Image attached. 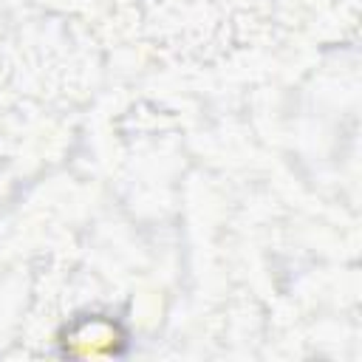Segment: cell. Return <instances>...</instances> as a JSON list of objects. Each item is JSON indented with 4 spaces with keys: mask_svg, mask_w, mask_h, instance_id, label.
Returning <instances> with one entry per match:
<instances>
[{
    "mask_svg": "<svg viewBox=\"0 0 362 362\" xmlns=\"http://www.w3.org/2000/svg\"><path fill=\"white\" fill-rule=\"evenodd\" d=\"M150 37L175 57L209 59L232 40V0H136Z\"/></svg>",
    "mask_w": 362,
    "mask_h": 362,
    "instance_id": "obj_1",
    "label": "cell"
}]
</instances>
